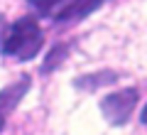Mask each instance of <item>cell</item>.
Here are the masks:
<instances>
[{
    "label": "cell",
    "instance_id": "1",
    "mask_svg": "<svg viewBox=\"0 0 147 135\" xmlns=\"http://www.w3.org/2000/svg\"><path fill=\"white\" fill-rule=\"evenodd\" d=\"M44 44V35L34 17H20L0 32V52L20 62L37 57Z\"/></svg>",
    "mask_w": 147,
    "mask_h": 135
},
{
    "label": "cell",
    "instance_id": "2",
    "mask_svg": "<svg viewBox=\"0 0 147 135\" xmlns=\"http://www.w3.org/2000/svg\"><path fill=\"white\" fill-rule=\"evenodd\" d=\"M137 101H140V96H137V88H132V86L123 88V91H113V94L103 96L100 113L110 125H125L130 120L132 111H135Z\"/></svg>",
    "mask_w": 147,
    "mask_h": 135
},
{
    "label": "cell",
    "instance_id": "3",
    "mask_svg": "<svg viewBox=\"0 0 147 135\" xmlns=\"http://www.w3.org/2000/svg\"><path fill=\"white\" fill-rule=\"evenodd\" d=\"M30 86H32V79L30 76H22V79L12 81L10 86H5L3 91H0V130L5 128L7 115L20 106V101L25 98V94L30 91Z\"/></svg>",
    "mask_w": 147,
    "mask_h": 135
},
{
    "label": "cell",
    "instance_id": "4",
    "mask_svg": "<svg viewBox=\"0 0 147 135\" xmlns=\"http://www.w3.org/2000/svg\"><path fill=\"white\" fill-rule=\"evenodd\" d=\"M105 0H69L66 5L57 12L54 20L57 22H76V20H84L88 17L91 12H96Z\"/></svg>",
    "mask_w": 147,
    "mask_h": 135
},
{
    "label": "cell",
    "instance_id": "5",
    "mask_svg": "<svg viewBox=\"0 0 147 135\" xmlns=\"http://www.w3.org/2000/svg\"><path fill=\"white\" fill-rule=\"evenodd\" d=\"M118 81V71L105 69V71H96V74H84V76L74 79V86L84 88V91H98L100 86H110Z\"/></svg>",
    "mask_w": 147,
    "mask_h": 135
},
{
    "label": "cell",
    "instance_id": "6",
    "mask_svg": "<svg viewBox=\"0 0 147 135\" xmlns=\"http://www.w3.org/2000/svg\"><path fill=\"white\" fill-rule=\"evenodd\" d=\"M69 49H71V44H64V42L54 44V47L49 49V54L44 57V62H42V66H39V71H42V74H52V71H57V66H59V64H64V62H66Z\"/></svg>",
    "mask_w": 147,
    "mask_h": 135
},
{
    "label": "cell",
    "instance_id": "7",
    "mask_svg": "<svg viewBox=\"0 0 147 135\" xmlns=\"http://www.w3.org/2000/svg\"><path fill=\"white\" fill-rule=\"evenodd\" d=\"M59 3H61V0H30V5L34 7L39 15H49V12H52Z\"/></svg>",
    "mask_w": 147,
    "mask_h": 135
},
{
    "label": "cell",
    "instance_id": "8",
    "mask_svg": "<svg viewBox=\"0 0 147 135\" xmlns=\"http://www.w3.org/2000/svg\"><path fill=\"white\" fill-rule=\"evenodd\" d=\"M140 120L147 125V103H145V108H142V115H140Z\"/></svg>",
    "mask_w": 147,
    "mask_h": 135
}]
</instances>
